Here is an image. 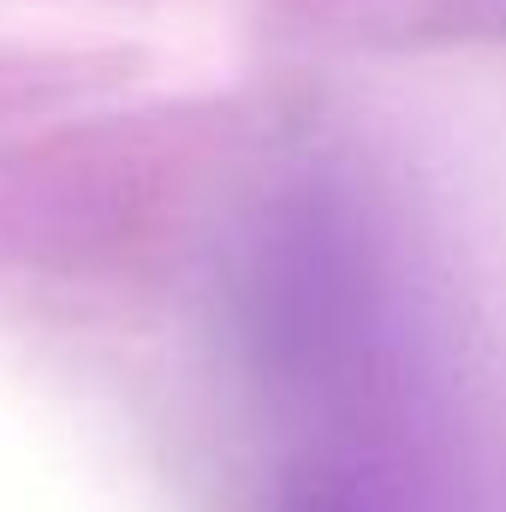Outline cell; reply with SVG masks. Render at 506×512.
Segmentation results:
<instances>
[{
    "label": "cell",
    "instance_id": "cell-1",
    "mask_svg": "<svg viewBox=\"0 0 506 512\" xmlns=\"http://www.w3.org/2000/svg\"><path fill=\"white\" fill-rule=\"evenodd\" d=\"M304 512H387V507H370L364 495H322V501H310Z\"/></svg>",
    "mask_w": 506,
    "mask_h": 512
}]
</instances>
